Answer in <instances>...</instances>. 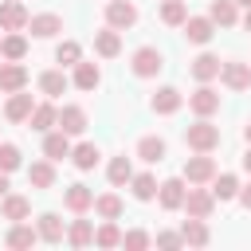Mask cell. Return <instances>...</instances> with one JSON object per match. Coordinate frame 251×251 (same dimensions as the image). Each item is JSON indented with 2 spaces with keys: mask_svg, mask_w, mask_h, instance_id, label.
I'll return each mask as SVG.
<instances>
[{
  "mask_svg": "<svg viewBox=\"0 0 251 251\" xmlns=\"http://www.w3.org/2000/svg\"><path fill=\"white\" fill-rule=\"evenodd\" d=\"M208 16H212V24H216V27H231V24L239 20V8H235V0H212Z\"/></svg>",
  "mask_w": 251,
  "mask_h": 251,
  "instance_id": "obj_24",
  "label": "cell"
},
{
  "mask_svg": "<svg viewBox=\"0 0 251 251\" xmlns=\"http://www.w3.org/2000/svg\"><path fill=\"white\" fill-rule=\"evenodd\" d=\"M24 55H27V39H24L20 31H8V35L0 39V59H16V63H20Z\"/></svg>",
  "mask_w": 251,
  "mask_h": 251,
  "instance_id": "obj_28",
  "label": "cell"
},
{
  "mask_svg": "<svg viewBox=\"0 0 251 251\" xmlns=\"http://www.w3.org/2000/svg\"><path fill=\"white\" fill-rule=\"evenodd\" d=\"M188 106H192V114H196V118H212V114L220 110V94H216L208 82H200V90H192V94H188Z\"/></svg>",
  "mask_w": 251,
  "mask_h": 251,
  "instance_id": "obj_8",
  "label": "cell"
},
{
  "mask_svg": "<svg viewBox=\"0 0 251 251\" xmlns=\"http://www.w3.org/2000/svg\"><path fill=\"white\" fill-rule=\"evenodd\" d=\"M59 129L71 133V137L82 133V129H86V110H82V106H63V110H59Z\"/></svg>",
  "mask_w": 251,
  "mask_h": 251,
  "instance_id": "obj_22",
  "label": "cell"
},
{
  "mask_svg": "<svg viewBox=\"0 0 251 251\" xmlns=\"http://www.w3.org/2000/svg\"><path fill=\"white\" fill-rule=\"evenodd\" d=\"M239 204L251 212V184H239Z\"/></svg>",
  "mask_w": 251,
  "mask_h": 251,
  "instance_id": "obj_43",
  "label": "cell"
},
{
  "mask_svg": "<svg viewBox=\"0 0 251 251\" xmlns=\"http://www.w3.org/2000/svg\"><path fill=\"white\" fill-rule=\"evenodd\" d=\"M27 184L31 188H51L55 184V161H31L27 165Z\"/></svg>",
  "mask_w": 251,
  "mask_h": 251,
  "instance_id": "obj_23",
  "label": "cell"
},
{
  "mask_svg": "<svg viewBox=\"0 0 251 251\" xmlns=\"http://www.w3.org/2000/svg\"><path fill=\"white\" fill-rule=\"evenodd\" d=\"M31 110H35V102H31V94H24V90H16V94H8V106H4V118H8V122H27V118H31Z\"/></svg>",
  "mask_w": 251,
  "mask_h": 251,
  "instance_id": "obj_16",
  "label": "cell"
},
{
  "mask_svg": "<svg viewBox=\"0 0 251 251\" xmlns=\"http://www.w3.org/2000/svg\"><path fill=\"white\" fill-rule=\"evenodd\" d=\"M94 243H98V247H122V231H118V224L106 220V224L94 231Z\"/></svg>",
  "mask_w": 251,
  "mask_h": 251,
  "instance_id": "obj_39",
  "label": "cell"
},
{
  "mask_svg": "<svg viewBox=\"0 0 251 251\" xmlns=\"http://www.w3.org/2000/svg\"><path fill=\"white\" fill-rule=\"evenodd\" d=\"M243 173H251V145H247V153H243Z\"/></svg>",
  "mask_w": 251,
  "mask_h": 251,
  "instance_id": "obj_45",
  "label": "cell"
},
{
  "mask_svg": "<svg viewBox=\"0 0 251 251\" xmlns=\"http://www.w3.org/2000/svg\"><path fill=\"white\" fill-rule=\"evenodd\" d=\"M98 157H102V153H98V145H94V141H82V145H75V149H71V161H75L82 173H86V169H94V165H98Z\"/></svg>",
  "mask_w": 251,
  "mask_h": 251,
  "instance_id": "obj_34",
  "label": "cell"
},
{
  "mask_svg": "<svg viewBox=\"0 0 251 251\" xmlns=\"http://www.w3.org/2000/svg\"><path fill=\"white\" fill-rule=\"evenodd\" d=\"M129 63H133V75H137V78H153V75L165 67V55H161L157 47H137Z\"/></svg>",
  "mask_w": 251,
  "mask_h": 251,
  "instance_id": "obj_3",
  "label": "cell"
},
{
  "mask_svg": "<svg viewBox=\"0 0 251 251\" xmlns=\"http://www.w3.org/2000/svg\"><path fill=\"white\" fill-rule=\"evenodd\" d=\"M184 145H188V149H196V153H212V149L220 145V126H212L208 118L192 122V126L184 129Z\"/></svg>",
  "mask_w": 251,
  "mask_h": 251,
  "instance_id": "obj_1",
  "label": "cell"
},
{
  "mask_svg": "<svg viewBox=\"0 0 251 251\" xmlns=\"http://www.w3.org/2000/svg\"><path fill=\"white\" fill-rule=\"evenodd\" d=\"M184 35H188V43H208L212 35H216V24H212V16H188L184 20Z\"/></svg>",
  "mask_w": 251,
  "mask_h": 251,
  "instance_id": "obj_14",
  "label": "cell"
},
{
  "mask_svg": "<svg viewBox=\"0 0 251 251\" xmlns=\"http://www.w3.org/2000/svg\"><path fill=\"white\" fill-rule=\"evenodd\" d=\"M184 196H188V180H184V176H169V180H161V188H157V200H161L165 212L184 208Z\"/></svg>",
  "mask_w": 251,
  "mask_h": 251,
  "instance_id": "obj_2",
  "label": "cell"
},
{
  "mask_svg": "<svg viewBox=\"0 0 251 251\" xmlns=\"http://www.w3.org/2000/svg\"><path fill=\"white\" fill-rule=\"evenodd\" d=\"M243 27H247V31H251V8H247V12H243Z\"/></svg>",
  "mask_w": 251,
  "mask_h": 251,
  "instance_id": "obj_46",
  "label": "cell"
},
{
  "mask_svg": "<svg viewBox=\"0 0 251 251\" xmlns=\"http://www.w3.org/2000/svg\"><path fill=\"white\" fill-rule=\"evenodd\" d=\"M149 243H153L149 231H126V235H122V247H126V251H145Z\"/></svg>",
  "mask_w": 251,
  "mask_h": 251,
  "instance_id": "obj_41",
  "label": "cell"
},
{
  "mask_svg": "<svg viewBox=\"0 0 251 251\" xmlns=\"http://www.w3.org/2000/svg\"><path fill=\"white\" fill-rule=\"evenodd\" d=\"M98 82H102V71H98V63H75V86L78 90H98Z\"/></svg>",
  "mask_w": 251,
  "mask_h": 251,
  "instance_id": "obj_25",
  "label": "cell"
},
{
  "mask_svg": "<svg viewBox=\"0 0 251 251\" xmlns=\"http://www.w3.org/2000/svg\"><path fill=\"white\" fill-rule=\"evenodd\" d=\"M24 86H27V67L16 63V59L0 63V90H4V94H16V90H24Z\"/></svg>",
  "mask_w": 251,
  "mask_h": 251,
  "instance_id": "obj_10",
  "label": "cell"
},
{
  "mask_svg": "<svg viewBox=\"0 0 251 251\" xmlns=\"http://www.w3.org/2000/svg\"><path fill=\"white\" fill-rule=\"evenodd\" d=\"M27 8L20 4V0H4L0 4V31H24L27 27Z\"/></svg>",
  "mask_w": 251,
  "mask_h": 251,
  "instance_id": "obj_9",
  "label": "cell"
},
{
  "mask_svg": "<svg viewBox=\"0 0 251 251\" xmlns=\"http://www.w3.org/2000/svg\"><path fill=\"white\" fill-rule=\"evenodd\" d=\"M35 227H39V239H43V243H59V239L67 235V227H63V220H59L55 212H43Z\"/></svg>",
  "mask_w": 251,
  "mask_h": 251,
  "instance_id": "obj_26",
  "label": "cell"
},
{
  "mask_svg": "<svg viewBox=\"0 0 251 251\" xmlns=\"http://www.w3.org/2000/svg\"><path fill=\"white\" fill-rule=\"evenodd\" d=\"M180 102H184V98H180V90H176V86H161V90L153 94V102H149V106H153V114H176V110H180Z\"/></svg>",
  "mask_w": 251,
  "mask_h": 251,
  "instance_id": "obj_21",
  "label": "cell"
},
{
  "mask_svg": "<svg viewBox=\"0 0 251 251\" xmlns=\"http://www.w3.org/2000/svg\"><path fill=\"white\" fill-rule=\"evenodd\" d=\"M157 247H184L180 231H157Z\"/></svg>",
  "mask_w": 251,
  "mask_h": 251,
  "instance_id": "obj_42",
  "label": "cell"
},
{
  "mask_svg": "<svg viewBox=\"0 0 251 251\" xmlns=\"http://www.w3.org/2000/svg\"><path fill=\"white\" fill-rule=\"evenodd\" d=\"M94 51L102 55V59H114L118 51H122V35H118V27H102V31H94Z\"/></svg>",
  "mask_w": 251,
  "mask_h": 251,
  "instance_id": "obj_19",
  "label": "cell"
},
{
  "mask_svg": "<svg viewBox=\"0 0 251 251\" xmlns=\"http://www.w3.org/2000/svg\"><path fill=\"white\" fill-rule=\"evenodd\" d=\"M4 243L12 247V251H27V247H35L39 243V227H31V224H12L8 227V235H4Z\"/></svg>",
  "mask_w": 251,
  "mask_h": 251,
  "instance_id": "obj_12",
  "label": "cell"
},
{
  "mask_svg": "<svg viewBox=\"0 0 251 251\" xmlns=\"http://www.w3.org/2000/svg\"><path fill=\"white\" fill-rule=\"evenodd\" d=\"M212 208H216V192L212 188H188V196H184V212L188 216H196V220H208L212 216Z\"/></svg>",
  "mask_w": 251,
  "mask_h": 251,
  "instance_id": "obj_4",
  "label": "cell"
},
{
  "mask_svg": "<svg viewBox=\"0 0 251 251\" xmlns=\"http://www.w3.org/2000/svg\"><path fill=\"white\" fill-rule=\"evenodd\" d=\"M137 157H141L145 165L165 161V141H161V137H153V133H149V137H141V141H137Z\"/></svg>",
  "mask_w": 251,
  "mask_h": 251,
  "instance_id": "obj_29",
  "label": "cell"
},
{
  "mask_svg": "<svg viewBox=\"0 0 251 251\" xmlns=\"http://www.w3.org/2000/svg\"><path fill=\"white\" fill-rule=\"evenodd\" d=\"M106 24L118 27V31L133 27V24H137V4H133V0H110V4H106Z\"/></svg>",
  "mask_w": 251,
  "mask_h": 251,
  "instance_id": "obj_5",
  "label": "cell"
},
{
  "mask_svg": "<svg viewBox=\"0 0 251 251\" xmlns=\"http://www.w3.org/2000/svg\"><path fill=\"white\" fill-rule=\"evenodd\" d=\"M106 176H110V184H114V188L129 184V180H133V165H129V157H114V161L106 165Z\"/></svg>",
  "mask_w": 251,
  "mask_h": 251,
  "instance_id": "obj_30",
  "label": "cell"
},
{
  "mask_svg": "<svg viewBox=\"0 0 251 251\" xmlns=\"http://www.w3.org/2000/svg\"><path fill=\"white\" fill-rule=\"evenodd\" d=\"M71 133H63L59 126L51 129V133H43V157L47 161H63V157H71Z\"/></svg>",
  "mask_w": 251,
  "mask_h": 251,
  "instance_id": "obj_11",
  "label": "cell"
},
{
  "mask_svg": "<svg viewBox=\"0 0 251 251\" xmlns=\"http://www.w3.org/2000/svg\"><path fill=\"white\" fill-rule=\"evenodd\" d=\"M220 82L227 90H247L251 86V63H239V59H227L220 67Z\"/></svg>",
  "mask_w": 251,
  "mask_h": 251,
  "instance_id": "obj_6",
  "label": "cell"
},
{
  "mask_svg": "<svg viewBox=\"0 0 251 251\" xmlns=\"http://www.w3.org/2000/svg\"><path fill=\"white\" fill-rule=\"evenodd\" d=\"M220 67H224V63H220V55L204 51V55H196V59H192V67H188V71H192V78H196V82H212V78H220Z\"/></svg>",
  "mask_w": 251,
  "mask_h": 251,
  "instance_id": "obj_15",
  "label": "cell"
},
{
  "mask_svg": "<svg viewBox=\"0 0 251 251\" xmlns=\"http://www.w3.org/2000/svg\"><path fill=\"white\" fill-rule=\"evenodd\" d=\"M24 165V157H20V145H12V141H0V173H16Z\"/></svg>",
  "mask_w": 251,
  "mask_h": 251,
  "instance_id": "obj_38",
  "label": "cell"
},
{
  "mask_svg": "<svg viewBox=\"0 0 251 251\" xmlns=\"http://www.w3.org/2000/svg\"><path fill=\"white\" fill-rule=\"evenodd\" d=\"M243 137H247V145H251V122H247V126H243Z\"/></svg>",
  "mask_w": 251,
  "mask_h": 251,
  "instance_id": "obj_47",
  "label": "cell"
},
{
  "mask_svg": "<svg viewBox=\"0 0 251 251\" xmlns=\"http://www.w3.org/2000/svg\"><path fill=\"white\" fill-rule=\"evenodd\" d=\"M8 196V173H0V200Z\"/></svg>",
  "mask_w": 251,
  "mask_h": 251,
  "instance_id": "obj_44",
  "label": "cell"
},
{
  "mask_svg": "<svg viewBox=\"0 0 251 251\" xmlns=\"http://www.w3.org/2000/svg\"><path fill=\"white\" fill-rule=\"evenodd\" d=\"M39 90H43L47 98H59V94L67 90V75H63V71H43V75H39Z\"/></svg>",
  "mask_w": 251,
  "mask_h": 251,
  "instance_id": "obj_36",
  "label": "cell"
},
{
  "mask_svg": "<svg viewBox=\"0 0 251 251\" xmlns=\"http://www.w3.org/2000/svg\"><path fill=\"white\" fill-rule=\"evenodd\" d=\"M212 176H216V161H212L208 153H196V157L184 161V180H188V184H208Z\"/></svg>",
  "mask_w": 251,
  "mask_h": 251,
  "instance_id": "obj_7",
  "label": "cell"
},
{
  "mask_svg": "<svg viewBox=\"0 0 251 251\" xmlns=\"http://www.w3.org/2000/svg\"><path fill=\"white\" fill-rule=\"evenodd\" d=\"M180 235H184V243L188 247H204L212 235H208V224L204 220H196V216H188L184 224H180Z\"/></svg>",
  "mask_w": 251,
  "mask_h": 251,
  "instance_id": "obj_27",
  "label": "cell"
},
{
  "mask_svg": "<svg viewBox=\"0 0 251 251\" xmlns=\"http://www.w3.org/2000/svg\"><path fill=\"white\" fill-rule=\"evenodd\" d=\"M67 243H71V247H90V243H94V224H90V220H75V224L67 227Z\"/></svg>",
  "mask_w": 251,
  "mask_h": 251,
  "instance_id": "obj_32",
  "label": "cell"
},
{
  "mask_svg": "<svg viewBox=\"0 0 251 251\" xmlns=\"http://www.w3.org/2000/svg\"><path fill=\"white\" fill-rule=\"evenodd\" d=\"M129 188H133V196H137V200H153L161 184H157V176H153V173H133Z\"/></svg>",
  "mask_w": 251,
  "mask_h": 251,
  "instance_id": "obj_35",
  "label": "cell"
},
{
  "mask_svg": "<svg viewBox=\"0 0 251 251\" xmlns=\"http://www.w3.org/2000/svg\"><path fill=\"white\" fill-rule=\"evenodd\" d=\"M184 20H188V4H184V0H165V4H161V24L184 27Z\"/></svg>",
  "mask_w": 251,
  "mask_h": 251,
  "instance_id": "obj_33",
  "label": "cell"
},
{
  "mask_svg": "<svg viewBox=\"0 0 251 251\" xmlns=\"http://www.w3.org/2000/svg\"><path fill=\"white\" fill-rule=\"evenodd\" d=\"M27 27H31L35 39H51V35L63 31V16H55V12H39V16L27 20Z\"/></svg>",
  "mask_w": 251,
  "mask_h": 251,
  "instance_id": "obj_13",
  "label": "cell"
},
{
  "mask_svg": "<svg viewBox=\"0 0 251 251\" xmlns=\"http://www.w3.org/2000/svg\"><path fill=\"white\" fill-rule=\"evenodd\" d=\"M27 126H31L35 133H51V129L59 126V110H55L51 102H39V106L31 110V118H27Z\"/></svg>",
  "mask_w": 251,
  "mask_h": 251,
  "instance_id": "obj_17",
  "label": "cell"
},
{
  "mask_svg": "<svg viewBox=\"0 0 251 251\" xmlns=\"http://www.w3.org/2000/svg\"><path fill=\"white\" fill-rule=\"evenodd\" d=\"M235 4H243V8H251V0H235Z\"/></svg>",
  "mask_w": 251,
  "mask_h": 251,
  "instance_id": "obj_48",
  "label": "cell"
},
{
  "mask_svg": "<svg viewBox=\"0 0 251 251\" xmlns=\"http://www.w3.org/2000/svg\"><path fill=\"white\" fill-rule=\"evenodd\" d=\"M0 216H4V220H12V224H20V220H27V216H31V200H27V196L8 192V196L0 200Z\"/></svg>",
  "mask_w": 251,
  "mask_h": 251,
  "instance_id": "obj_18",
  "label": "cell"
},
{
  "mask_svg": "<svg viewBox=\"0 0 251 251\" xmlns=\"http://www.w3.org/2000/svg\"><path fill=\"white\" fill-rule=\"evenodd\" d=\"M212 192H216V200H235V196H239V176H235V173L212 176Z\"/></svg>",
  "mask_w": 251,
  "mask_h": 251,
  "instance_id": "obj_31",
  "label": "cell"
},
{
  "mask_svg": "<svg viewBox=\"0 0 251 251\" xmlns=\"http://www.w3.org/2000/svg\"><path fill=\"white\" fill-rule=\"evenodd\" d=\"M78 59H82V47H78L75 39H67V43L55 47V63H63V67H75Z\"/></svg>",
  "mask_w": 251,
  "mask_h": 251,
  "instance_id": "obj_40",
  "label": "cell"
},
{
  "mask_svg": "<svg viewBox=\"0 0 251 251\" xmlns=\"http://www.w3.org/2000/svg\"><path fill=\"white\" fill-rule=\"evenodd\" d=\"M63 204H67L75 216H82L86 208H94V192H90L86 184H71V188L63 192Z\"/></svg>",
  "mask_w": 251,
  "mask_h": 251,
  "instance_id": "obj_20",
  "label": "cell"
},
{
  "mask_svg": "<svg viewBox=\"0 0 251 251\" xmlns=\"http://www.w3.org/2000/svg\"><path fill=\"white\" fill-rule=\"evenodd\" d=\"M94 212H98L102 220H118V216H122V196H114V192L94 196Z\"/></svg>",
  "mask_w": 251,
  "mask_h": 251,
  "instance_id": "obj_37",
  "label": "cell"
}]
</instances>
